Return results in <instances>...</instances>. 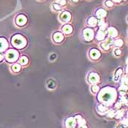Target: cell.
Instances as JSON below:
<instances>
[{"mask_svg": "<svg viewBox=\"0 0 128 128\" xmlns=\"http://www.w3.org/2000/svg\"><path fill=\"white\" fill-rule=\"evenodd\" d=\"M26 40L23 38H22L21 36H15L14 38L12 39V44H13L15 47L21 48H23L22 45L24 44L26 45Z\"/></svg>", "mask_w": 128, "mask_h": 128, "instance_id": "cell-1", "label": "cell"}, {"mask_svg": "<svg viewBox=\"0 0 128 128\" xmlns=\"http://www.w3.org/2000/svg\"><path fill=\"white\" fill-rule=\"evenodd\" d=\"M18 56V53L14 50H10L7 53V60L9 62H13L17 59Z\"/></svg>", "mask_w": 128, "mask_h": 128, "instance_id": "cell-2", "label": "cell"}, {"mask_svg": "<svg viewBox=\"0 0 128 128\" xmlns=\"http://www.w3.org/2000/svg\"><path fill=\"white\" fill-rule=\"evenodd\" d=\"M84 37L87 40H90L93 38V31L90 29H87L84 31Z\"/></svg>", "mask_w": 128, "mask_h": 128, "instance_id": "cell-3", "label": "cell"}, {"mask_svg": "<svg viewBox=\"0 0 128 128\" xmlns=\"http://www.w3.org/2000/svg\"><path fill=\"white\" fill-rule=\"evenodd\" d=\"M8 47V42L4 38H0V52L4 51Z\"/></svg>", "mask_w": 128, "mask_h": 128, "instance_id": "cell-4", "label": "cell"}, {"mask_svg": "<svg viewBox=\"0 0 128 128\" xmlns=\"http://www.w3.org/2000/svg\"><path fill=\"white\" fill-rule=\"evenodd\" d=\"M100 51H97V49H92L90 52V56L93 59H97L100 56Z\"/></svg>", "mask_w": 128, "mask_h": 128, "instance_id": "cell-5", "label": "cell"}, {"mask_svg": "<svg viewBox=\"0 0 128 128\" xmlns=\"http://www.w3.org/2000/svg\"><path fill=\"white\" fill-rule=\"evenodd\" d=\"M26 22V17L23 16L22 15H19L17 18V23L19 26H23V24H25V23Z\"/></svg>", "mask_w": 128, "mask_h": 128, "instance_id": "cell-6", "label": "cell"}, {"mask_svg": "<svg viewBox=\"0 0 128 128\" xmlns=\"http://www.w3.org/2000/svg\"><path fill=\"white\" fill-rule=\"evenodd\" d=\"M89 80L90 83H97L99 81V76L95 73H91L89 76Z\"/></svg>", "mask_w": 128, "mask_h": 128, "instance_id": "cell-7", "label": "cell"}, {"mask_svg": "<svg viewBox=\"0 0 128 128\" xmlns=\"http://www.w3.org/2000/svg\"><path fill=\"white\" fill-rule=\"evenodd\" d=\"M106 15V12L102 10V9H100V10H98L97 12V16L99 17V18H104L105 16Z\"/></svg>", "mask_w": 128, "mask_h": 128, "instance_id": "cell-8", "label": "cell"}, {"mask_svg": "<svg viewBox=\"0 0 128 128\" xmlns=\"http://www.w3.org/2000/svg\"><path fill=\"white\" fill-rule=\"evenodd\" d=\"M54 39L56 40V42H62V40H63V36L61 33H56L54 34Z\"/></svg>", "mask_w": 128, "mask_h": 128, "instance_id": "cell-9", "label": "cell"}, {"mask_svg": "<svg viewBox=\"0 0 128 128\" xmlns=\"http://www.w3.org/2000/svg\"><path fill=\"white\" fill-rule=\"evenodd\" d=\"M62 30L67 34H69V33L72 32V26H70V25H65L63 27Z\"/></svg>", "mask_w": 128, "mask_h": 128, "instance_id": "cell-10", "label": "cell"}, {"mask_svg": "<svg viewBox=\"0 0 128 128\" xmlns=\"http://www.w3.org/2000/svg\"><path fill=\"white\" fill-rule=\"evenodd\" d=\"M108 33H109L110 35L112 36V37H116V36H117V30H116L114 28H112V27L109 28V29H108Z\"/></svg>", "mask_w": 128, "mask_h": 128, "instance_id": "cell-11", "label": "cell"}, {"mask_svg": "<svg viewBox=\"0 0 128 128\" xmlns=\"http://www.w3.org/2000/svg\"><path fill=\"white\" fill-rule=\"evenodd\" d=\"M62 20L63 21H68L70 20V14L68 13H64L62 15Z\"/></svg>", "mask_w": 128, "mask_h": 128, "instance_id": "cell-12", "label": "cell"}, {"mask_svg": "<svg viewBox=\"0 0 128 128\" xmlns=\"http://www.w3.org/2000/svg\"><path fill=\"white\" fill-rule=\"evenodd\" d=\"M88 23L91 26H95L97 23V19L94 18V17H91V18H89V20L88 21Z\"/></svg>", "mask_w": 128, "mask_h": 128, "instance_id": "cell-13", "label": "cell"}, {"mask_svg": "<svg viewBox=\"0 0 128 128\" xmlns=\"http://www.w3.org/2000/svg\"><path fill=\"white\" fill-rule=\"evenodd\" d=\"M19 62L20 64H24V65H26L27 63H28V58L26 56H22L19 61Z\"/></svg>", "mask_w": 128, "mask_h": 128, "instance_id": "cell-14", "label": "cell"}, {"mask_svg": "<svg viewBox=\"0 0 128 128\" xmlns=\"http://www.w3.org/2000/svg\"><path fill=\"white\" fill-rule=\"evenodd\" d=\"M12 69H13V70L15 71V72H18L21 69V67H20L19 64H14L13 67H12Z\"/></svg>", "mask_w": 128, "mask_h": 128, "instance_id": "cell-15", "label": "cell"}, {"mask_svg": "<svg viewBox=\"0 0 128 128\" xmlns=\"http://www.w3.org/2000/svg\"><path fill=\"white\" fill-rule=\"evenodd\" d=\"M99 87H97V86H93L92 87V88H91V90H92V91L94 93H96V92H97V91H99Z\"/></svg>", "mask_w": 128, "mask_h": 128, "instance_id": "cell-16", "label": "cell"}, {"mask_svg": "<svg viewBox=\"0 0 128 128\" xmlns=\"http://www.w3.org/2000/svg\"><path fill=\"white\" fill-rule=\"evenodd\" d=\"M122 41H121V40H116L115 41V45H118V46H121V45H122Z\"/></svg>", "mask_w": 128, "mask_h": 128, "instance_id": "cell-17", "label": "cell"}, {"mask_svg": "<svg viewBox=\"0 0 128 128\" xmlns=\"http://www.w3.org/2000/svg\"><path fill=\"white\" fill-rule=\"evenodd\" d=\"M105 4L108 6V7H111V6H113V2L111 1H110V0H108V1H107L105 2Z\"/></svg>", "mask_w": 128, "mask_h": 128, "instance_id": "cell-18", "label": "cell"}, {"mask_svg": "<svg viewBox=\"0 0 128 128\" xmlns=\"http://www.w3.org/2000/svg\"><path fill=\"white\" fill-rule=\"evenodd\" d=\"M115 54L117 55V56H120V55H121V51L119 49H116L115 50Z\"/></svg>", "mask_w": 128, "mask_h": 128, "instance_id": "cell-19", "label": "cell"}, {"mask_svg": "<svg viewBox=\"0 0 128 128\" xmlns=\"http://www.w3.org/2000/svg\"><path fill=\"white\" fill-rule=\"evenodd\" d=\"M53 6H54V8L56 9V10H60V8H61L59 4H55Z\"/></svg>", "mask_w": 128, "mask_h": 128, "instance_id": "cell-20", "label": "cell"}, {"mask_svg": "<svg viewBox=\"0 0 128 128\" xmlns=\"http://www.w3.org/2000/svg\"><path fill=\"white\" fill-rule=\"evenodd\" d=\"M3 59H4V57H3V56L0 53V62H2V61L3 60Z\"/></svg>", "mask_w": 128, "mask_h": 128, "instance_id": "cell-21", "label": "cell"}, {"mask_svg": "<svg viewBox=\"0 0 128 128\" xmlns=\"http://www.w3.org/2000/svg\"><path fill=\"white\" fill-rule=\"evenodd\" d=\"M73 1H74V2H78V0H73Z\"/></svg>", "mask_w": 128, "mask_h": 128, "instance_id": "cell-22", "label": "cell"}]
</instances>
